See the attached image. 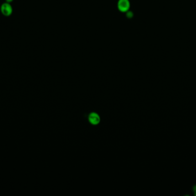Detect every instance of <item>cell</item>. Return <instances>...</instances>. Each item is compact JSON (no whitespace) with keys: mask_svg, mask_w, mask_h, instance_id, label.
<instances>
[{"mask_svg":"<svg viewBox=\"0 0 196 196\" xmlns=\"http://www.w3.org/2000/svg\"><path fill=\"white\" fill-rule=\"evenodd\" d=\"M117 5L119 11L122 13H126L130 10V2L129 0H119Z\"/></svg>","mask_w":196,"mask_h":196,"instance_id":"1","label":"cell"},{"mask_svg":"<svg viewBox=\"0 0 196 196\" xmlns=\"http://www.w3.org/2000/svg\"><path fill=\"white\" fill-rule=\"evenodd\" d=\"M1 11L4 16H9L12 15L13 12V9L9 3L6 2L1 5Z\"/></svg>","mask_w":196,"mask_h":196,"instance_id":"2","label":"cell"},{"mask_svg":"<svg viewBox=\"0 0 196 196\" xmlns=\"http://www.w3.org/2000/svg\"><path fill=\"white\" fill-rule=\"evenodd\" d=\"M88 120H89V122H90L91 124L93 125L98 124L101 121L100 117L96 113H91L88 117Z\"/></svg>","mask_w":196,"mask_h":196,"instance_id":"3","label":"cell"},{"mask_svg":"<svg viewBox=\"0 0 196 196\" xmlns=\"http://www.w3.org/2000/svg\"><path fill=\"white\" fill-rule=\"evenodd\" d=\"M126 13H127V14H126V16H127V17H128V18H131V17H133V13L132 12L128 11H127Z\"/></svg>","mask_w":196,"mask_h":196,"instance_id":"4","label":"cell"},{"mask_svg":"<svg viewBox=\"0 0 196 196\" xmlns=\"http://www.w3.org/2000/svg\"><path fill=\"white\" fill-rule=\"evenodd\" d=\"M193 191H194V192H196V185H195L193 186Z\"/></svg>","mask_w":196,"mask_h":196,"instance_id":"5","label":"cell"},{"mask_svg":"<svg viewBox=\"0 0 196 196\" xmlns=\"http://www.w3.org/2000/svg\"><path fill=\"white\" fill-rule=\"evenodd\" d=\"M6 2H8V3H10L11 2H12L13 0H6Z\"/></svg>","mask_w":196,"mask_h":196,"instance_id":"6","label":"cell"},{"mask_svg":"<svg viewBox=\"0 0 196 196\" xmlns=\"http://www.w3.org/2000/svg\"><path fill=\"white\" fill-rule=\"evenodd\" d=\"M195 196H196V191L195 192Z\"/></svg>","mask_w":196,"mask_h":196,"instance_id":"7","label":"cell"}]
</instances>
